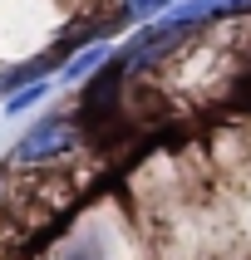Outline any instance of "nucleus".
I'll return each mask as SVG.
<instances>
[{"label": "nucleus", "instance_id": "obj_2", "mask_svg": "<svg viewBox=\"0 0 251 260\" xmlns=\"http://www.w3.org/2000/svg\"><path fill=\"white\" fill-rule=\"evenodd\" d=\"M74 147H79V123L54 113V118H40L30 133H20V143L10 147L5 167H49V162L69 157Z\"/></svg>", "mask_w": 251, "mask_h": 260}, {"label": "nucleus", "instance_id": "obj_3", "mask_svg": "<svg viewBox=\"0 0 251 260\" xmlns=\"http://www.w3.org/2000/svg\"><path fill=\"white\" fill-rule=\"evenodd\" d=\"M49 93H54V79H35V84H20L10 99H5V118H20V113H30V108H40Z\"/></svg>", "mask_w": 251, "mask_h": 260}, {"label": "nucleus", "instance_id": "obj_1", "mask_svg": "<svg viewBox=\"0 0 251 260\" xmlns=\"http://www.w3.org/2000/svg\"><path fill=\"white\" fill-rule=\"evenodd\" d=\"M44 260H138V250L108 211H89L44 250Z\"/></svg>", "mask_w": 251, "mask_h": 260}, {"label": "nucleus", "instance_id": "obj_4", "mask_svg": "<svg viewBox=\"0 0 251 260\" xmlns=\"http://www.w3.org/2000/svg\"><path fill=\"white\" fill-rule=\"evenodd\" d=\"M108 54H114V49H108V44H89V49H79V54L69 59V64H64V84H79V79H84V74H94V69H103V64H108Z\"/></svg>", "mask_w": 251, "mask_h": 260}]
</instances>
